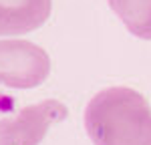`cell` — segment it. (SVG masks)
<instances>
[{"label": "cell", "instance_id": "obj_1", "mask_svg": "<svg viewBox=\"0 0 151 145\" xmlns=\"http://www.w3.org/2000/svg\"><path fill=\"white\" fill-rule=\"evenodd\" d=\"M85 129L95 145H151V107L135 89L109 87L89 101Z\"/></svg>", "mask_w": 151, "mask_h": 145}, {"label": "cell", "instance_id": "obj_2", "mask_svg": "<svg viewBox=\"0 0 151 145\" xmlns=\"http://www.w3.org/2000/svg\"><path fill=\"white\" fill-rule=\"evenodd\" d=\"M50 72V57L30 40H0V85L32 89Z\"/></svg>", "mask_w": 151, "mask_h": 145}, {"label": "cell", "instance_id": "obj_3", "mask_svg": "<svg viewBox=\"0 0 151 145\" xmlns=\"http://www.w3.org/2000/svg\"><path fill=\"white\" fill-rule=\"evenodd\" d=\"M67 117V107L57 99L28 105L20 109L14 119L0 121V145H38L50 125Z\"/></svg>", "mask_w": 151, "mask_h": 145}, {"label": "cell", "instance_id": "obj_4", "mask_svg": "<svg viewBox=\"0 0 151 145\" xmlns=\"http://www.w3.org/2000/svg\"><path fill=\"white\" fill-rule=\"evenodd\" d=\"M52 0H0V36L26 34L48 20Z\"/></svg>", "mask_w": 151, "mask_h": 145}, {"label": "cell", "instance_id": "obj_5", "mask_svg": "<svg viewBox=\"0 0 151 145\" xmlns=\"http://www.w3.org/2000/svg\"><path fill=\"white\" fill-rule=\"evenodd\" d=\"M109 6L131 34L151 40V0H109Z\"/></svg>", "mask_w": 151, "mask_h": 145}]
</instances>
